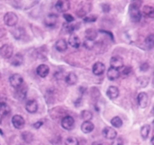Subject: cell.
Returning a JSON list of instances; mask_svg holds the SVG:
<instances>
[{"instance_id": "6da1fadb", "label": "cell", "mask_w": 154, "mask_h": 145, "mask_svg": "<svg viewBox=\"0 0 154 145\" xmlns=\"http://www.w3.org/2000/svg\"><path fill=\"white\" fill-rule=\"evenodd\" d=\"M142 5L141 1H134L132 2L129 8V15L130 19L133 23H139L142 18V13L140 12V6Z\"/></svg>"}, {"instance_id": "7a4b0ae2", "label": "cell", "mask_w": 154, "mask_h": 145, "mask_svg": "<svg viewBox=\"0 0 154 145\" xmlns=\"http://www.w3.org/2000/svg\"><path fill=\"white\" fill-rule=\"evenodd\" d=\"M3 20L6 26L12 27V26H16L18 21H19V17L14 12H8L4 16Z\"/></svg>"}, {"instance_id": "3957f363", "label": "cell", "mask_w": 154, "mask_h": 145, "mask_svg": "<svg viewBox=\"0 0 154 145\" xmlns=\"http://www.w3.org/2000/svg\"><path fill=\"white\" fill-rule=\"evenodd\" d=\"M61 126L66 131H71L75 126V120L72 116L67 115L63 117L61 121Z\"/></svg>"}, {"instance_id": "277c9868", "label": "cell", "mask_w": 154, "mask_h": 145, "mask_svg": "<svg viewBox=\"0 0 154 145\" xmlns=\"http://www.w3.org/2000/svg\"><path fill=\"white\" fill-rule=\"evenodd\" d=\"M0 56L3 59H10L13 56V47L10 44H5L0 48Z\"/></svg>"}, {"instance_id": "5b68a950", "label": "cell", "mask_w": 154, "mask_h": 145, "mask_svg": "<svg viewBox=\"0 0 154 145\" xmlns=\"http://www.w3.org/2000/svg\"><path fill=\"white\" fill-rule=\"evenodd\" d=\"M9 80L10 85L12 86V87L15 88V89L23 85V77L19 74H12V75L9 77Z\"/></svg>"}, {"instance_id": "8992f818", "label": "cell", "mask_w": 154, "mask_h": 145, "mask_svg": "<svg viewBox=\"0 0 154 145\" xmlns=\"http://www.w3.org/2000/svg\"><path fill=\"white\" fill-rule=\"evenodd\" d=\"M11 108L6 103V99L4 96H0V116L5 117L10 114Z\"/></svg>"}, {"instance_id": "52a82bcc", "label": "cell", "mask_w": 154, "mask_h": 145, "mask_svg": "<svg viewBox=\"0 0 154 145\" xmlns=\"http://www.w3.org/2000/svg\"><path fill=\"white\" fill-rule=\"evenodd\" d=\"M103 136L108 140H114L117 137V132L114 128L111 127H106L102 131Z\"/></svg>"}, {"instance_id": "ba28073f", "label": "cell", "mask_w": 154, "mask_h": 145, "mask_svg": "<svg viewBox=\"0 0 154 145\" xmlns=\"http://www.w3.org/2000/svg\"><path fill=\"white\" fill-rule=\"evenodd\" d=\"M12 124H13V126H14L15 128L21 130L25 127L26 121H25L24 118L21 115L16 114V115H14L12 117Z\"/></svg>"}, {"instance_id": "9c48e42d", "label": "cell", "mask_w": 154, "mask_h": 145, "mask_svg": "<svg viewBox=\"0 0 154 145\" xmlns=\"http://www.w3.org/2000/svg\"><path fill=\"white\" fill-rule=\"evenodd\" d=\"M56 9L59 12H66L69 9L70 2L67 0H60L57 1L55 5Z\"/></svg>"}, {"instance_id": "30bf717a", "label": "cell", "mask_w": 154, "mask_h": 145, "mask_svg": "<svg viewBox=\"0 0 154 145\" xmlns=\"http://www.w3.org/2000/svg\"><path fill=\"white\" fill-rule=\"evenodd\" d=\"M109 64H110L111 68L116 69V70H119V69H121L123 67L124 63H123V58L119 56H112L110 59Z\"/></svg>"}, {"instance_id": "8fae6325", "label": "cell", "mask_w": 154, "mask_h": 145, "mask_svg": "<svg viewBox=\"0 0 154 145\" xmlns=\"http://www.w3.org/2000/svg\"><path fill=\"white\" fill-rule=\"evenodd\" d=\"M81 5H82V6H80L79 9L76 11V15L79 17H83L91 10V3L85 2H82Z\"/></svg>"}, {"instance_id": "7c38bea8", "label": "cell", "mask_w": 154, "mask_h": 145, "mask_svg": "<svg viewBox=\"0 0 154 145\" xmlns=\"http://www.w3.org/2000/svg\"><path fill=\"white\" fill-rule=\"evenodd\" d=\"M14 96L19 101L24 100L27 96V87L20 86L19 87L16 88L15 91Z\"/></svg>"}, {"instance_id": "4fadbf2b", "label": "cell", "mask_w": 154, "mask_h": 145, "mask_svg": "<svg viewBox=\"0 0 154 145\" xmlns=\"http://www.w3.org/2000/svg\"><path fill=\"white\" fill-rule=\"evenodd\" d=\"M58 22V16L55 13H49L45 17L44 23L47 27H54Z\"/></svg>"}, {"instance_id": "5bb4252c", "label": "cell", "mask_w": 154, "mask_h": 145, "mask_svg": "<svg viewBox=\"0 0 154 145\" xmlns=\"http://www.w3.org/2000/svg\"><path fill=\"white\" fill-rule=\"evenodd\" d=\"M137 100H138V104L141 108H146L148 106L149 103V97L148 95L145 92H141L138 94L137 96Z\"/></svg>"}, {"instance_id": "9a60e30c", "label": "cell", "mask_w": 154, "mask_h": 145, "mask_svg": "<svg viewBox=\"0 0 154 145\" xmlns=\"http://www.w3.org/2000/svg\"><path fill=\"white\" fill-rule=\"evenodd\" d=\"M93 73L96 76H101L106 70V66L102 62H96L93 66Z\"/></svg>"}, {"instance_id": "2e32d148", "label": "cell", "mask_w": 154, "mask_h": 145, "mask_svg": "<svg viewBox=\"0 0 154 145\" xmlns=\"http://www.w3.org/2000/svg\"><path fill=\"white\" fill-rule=\"evenodd\" d=\"M36 74L38 77L45 78L49 74V67L46 64H40L36 68Z\"/></svg>"}, {"instance_id": "e0dca14e", "label": "cell", "mask_w": 154, "mask_h": 145, "mask_svg": "<svg viewBox=\"0 0 154 145\" xmlns=\"http://www.w3.org/2000/svg\"><path fill=\"white\" fill-rule=\"evenodd\" d=\"M38 103L35 100H30L26 104V110L29 114H35L38 110Z\"/></svg>"}, {"instance_id": "ac0fdd59", "label": "cell", "mask_w": 154, "mask_h": 145, "mask_svg": "<svg viewBox=\"0 0 154 145\" xmlns=\"http://www.w3.org/2000/svg\"><path fill=\"white\" fill-rule=\"evenodd\" d=\"M106 95L110 100H115L119 95V89L115 86H110L107 90Z\"/></svg>"}, {"instance_id": "d6986e66", "label": "cell", "mask_w": 154, "mask_h": 145, "mask_svg": "<svg viewBox=\"0 0 154 145\" xmlns=\"http://www.w3.org/2000/svg\"><path fill=\"white\" fill-rule=\"evenodd\" d=\"M69 44L70 46H72V48L77 49V48H79L81 45L80 39L79 38L78 36L75 35V34H71L69 39Z\"/></svg>"}, {"instance_id": "ffe728a7", "label": "cell", "mask_w": 154, "mask_h": 145, "mask_svg": "<svg viewBox=\"0 0 154 145\" xmlns=\"http://www.w3.org/2000/svg\"><path fill=\"white\" fill-rule=\"evenodd\" d=\"M120 71L116 69H113V68H109L107 71V78L111 81L116 80H117L119 77H120Z\"/></svg>"}, {"instance_id": "44dd1931", "label": "cell", "mask_w": 154, "mask_h": 145, "mask_svg": "<svg viewBox=\"0 0 154 145\" xmlns=\"http://www.w3.org/2000/svg\"><path fill=\"white\" fill-rule=\"evenodd\" d=\"M55 48L58 52H64L68 48V44L64 39H60L55 43Z\"/></svg>"}, {"instance_id": "7402d4cb", "label": "cell", "mask_w": 154, "mask_h": 145, "mask_svg": "<svg viewBox=\"0 0 154 145\" xmlns=\"http://www.w3.org/2000/svg\"><path fill=\"white\" fill-rule=\"evenodd\" d=\"M65 81L68 85L69 86H73L76 84L77 81H78V77L77 75L73 73V72H70L65 77Z\"/></svg>"}, {"instance_id": "603a6c76", "label": "cell", "mask_w": 154, "mask_h": 145, "mask_svg": "<svg viewBox=\"0 0 154 145\" xmlns=\"http://www.w3.org/2000/svg\"><path fill=\"white\" fill-rule=\"evenodd\" d=\"M94 124L91 121H84L81 125V131L84 134H89L94 130Z\"/></svg>"}, {"instance_id": "cb8c5ba5", "label": "cell", "mask_w": 154, "mask_h": 145, "mask_svg": "<svg viewBox=\"0 0 154 145\" xmlns=\"http://www.w3.org/2000/svg\"><path fill=\"white\" fill-rule=\"evenodd\" d=\"M10 63L14 67H19L23 63V56L20 53H16L11 57Z\"/></svg>"}, {"instance_id": "d4e9b609", "label": "cell", "mask_w": 154, "mask_h": 145, "mask_svg": "<svg viewBox=\"0 0 154 145\" xmlns=\"http://www.w3.org/2000/svg\"><path fill=\"white\" fill-rule=\"evenodd\" d=\"M149 83V78L146 76H142L137 79V85L141 88L146 87Z\"/></svg>"}, {"instance_id": "484cf974", "label": "cell", "mask_w": 154, "mask_h": 145, "mask_svg": "<svg viewBox=\"0 0 154 145\" xmlns=\"http://www.w3.org/2000/svg\"><path fill=\"white\" fill-rule=\"evenodd\" d=\"M22 139L26 143H31L34 140V135L29 131H24L21 134Z\"/></svg>"}, {"instance_id": "4316f807", "label": "cell", "mask_w": 154, "mask_h": 145, "mask_svg": "<svg viewBox=\"0 0 154 145\" xmlns=\"http://www.w3.org/2000/svg\"><path fill=\"white\" fill-rule=\"evenodd\" d=\"M97 32L94 30V29H87L85 31V37L87 39H90V40H94L97 37Z\"/></svg>"}, {"instance_id": "83f0119b", "label": "cell", "mask_w": 154, "mask_h": 145, "mask_svg": "<svg viewBox=\"0 0 154 145\" xmlns=\"http://www.w3.org/2000/svg\"><path fill=\"white\" fill-rule=\"evenodd\" d=\"M151 128L149 124H146L144 126H143L140 129V134L143 139H146L147 137L149 136V134L150 132Z\"/></svg>"}, {"instance_id": "f1b7e54d", "label": "cell", "mask_w": 154, "mask_h": 145, "mask_svg": "<svg viewBox=\"0 0 154 145\" xmlns=\"http://www.w3.org/2000/svg\"><path fill=\"white\" fill-rule=\"evenodd\" d=\"M76 25L73 24H69V23H64L63 26V29L65 30V32L66 33H70L73 34L74 31L76 30Z\"/></svg>"}, {"instance_id": "f546056e", "label": "cell", "mask_w": 154, "mask_h": 145, "mask_svg": "<svg viewBox=\"0 0 154 145\" xmlns=\"http://www.w3.org/2000/svg\"><path fill=\"white\" fill-rule=\"evenodd\" d=\"M110 123L112 126L116 128H120L121 127L123 126V121L118 116H116V117H112V120L110 121Z\"/></svg>"}, {"instance_id": "4dcf8cb0", "label": "cell", "mask_w": 154, "mask_h": 145, "mask_svg": "<svg viewBox=\"0 0 154 145\" xmlns=\"http://www.w3.org/2000/svg\"><path fill=\"white\" fill-rule=\"evenodd\" d=\"M12 33L13 35V36L15 37V39H20L24 36L25 30L23 28H16V30H12Z\"/></svg>"}, {"instance_id": "1f68e13d", "label": "cell", "mask_w": 154, "mask_h": 145, "mask_svg": "<svg viewBox=\"0 0 154 145\" xmlns=\"http://www.w3.org/2000/svg\"><path fill=\"white\" fill-rule=\"evenodd\" d=\"M143 12L144 13V15L149 18H153V7L151 6V5H145L143 6Z\"/></svg>"}, {"instance_id": "d6a6232c", "label": "cell", "mask_w": 154, "mask_h": 145, "mask_svg": "<svg viewBox=\"0 0 154 145\" xmlns=\"http://www.w3.org/2000/svg\"><path fill=\"white\" fill-rule=\"evenodd\" d=\"M81 118L82 120H84L85 121H90L93 118V114H92V112H90L89 110H82L81 112Z\"/></svg>"}, {"instance_id": "836d02e7", "label": "cell", "mask_w": 154, "mask_h": 145, "mask_svg": "<svg viewBox=\"0 0 154 145\" xmlns=\"http://www.w3.org/2000/svg\"><path fill=\"white\" fill-rule=\"evenodd\" d=\"M145 43H146V45L147 46V47L149 48V49H152V48H153V43H154L153 34L152 33L149 34V35L146 38Z\"/></svg>"}, {"instance_id": "e575fe53", "label": "cell", "mask_w": 154, "mask_h": 145, "mask_svg": "<svg viewBox=\"0 0 154 145\" xmlns=\"http://www.w3.org/2000/svg\"><path fill=\"white\" fill-rule=\"evenodd\" d=\"M83 46H84L86 49H89V50H91L94 48L95 45H96V43L94 40H90V39H85V40L83 41V43H82Z\"/></svg>"}, {"instance_id": "d590c367", "label": "cell", "mask_w": 154, "mask_h": 145, "mask_svg": "<svg viewBox=\"0 0 154 145\" xmlns=\"http://www.w3.org/2000/svg\"><path fill=\"white\" fill-rule=\"evenodd\" d=\"M66 145H79V140L76 137H69L65 140Z\"/></svg>"}, {"instance_id": "8d00e7d4", "label": "cell", "mask_w": 154, "mask_h": 145, "mask_svg": "<svg viewBox=\"0 0 154 145\" xmlns=\"http://www.w3.org/2000/svg\"><path fill=\"white\" fill-rule=\"evenodd\" d=\"M90 92H91V96L93 98V99H97V98L100 96V90L96 87L92 88Z\"/></svg>"}, {"instance_id": "74e56055", "label": "cell", "mask_w": 154, "mask_h": 145, "mask_svg": "<svg viewBox=\"0 0 154 145\" xmlns=\"http://www.w3.org/2000/svg\"><path fill=\"white\" fill-rule=\"evenodd\" d=\"M122 72H120V74H123V75H129L131 74L132 67H122Z\"/></svg>"}, {"instance_id": "f35d334b", "label": "cell", "mask_w": 154, "mask_h": 145, "mask_svg": "<svg viewBox=\"0 0 154 145\" xmlns=\"http://www.w3.org/2000/svg\"><path fill=\"white\" fill-rule=\"evenodd\" d=\"M96 19H97V17H96V16L91 15V16H86V17L83 18V21H84L85 23H93V22L96 21Z\"/></svg>"}, {"instance_id": "ab89813d", "label": "cell", "mask_w": 154, "mask_h": 145, "mask_svg": "<svg viewBox=\"0 0 154 145\" xmlns=\"http://www.w3.org/2000/svg\"><path fill=\"white\" fill-rule=\"evenodd\" d=\"M140 71L142 72H146L149 70V64L147 62H144V63H142L140 64Z\"/></svg>"}, {"instance_id": "60d3db41", "label": "cell", "mask_w": 154, "mask_h": 145, "mask_svg": "<svg viewBox=\"0 0 154 145\" xmlns=\"http://www.w3.org/2000/svg\"><path fill=\"white\" fill-rule=\"evenodd\" d=\"M63 18L66 19V21L67 23H72V22H73L74 20H75L73 16H72V15L68 14V13H64V14H63Z\"/></svg>"}, {"instance_id": "b9f144b4", "label": "cell", "mask_w": 154, "mask_h": 145, "mask_svg": "<svg viewBox=\"0 0 154 145\" xmlns=\"http://www.w3.org/2000/svg\"><path fill=\"white\" fill-rule=\"evenodd\" d=\"M111 145H124V141L123 138L121 137H116L112 142Z\"/></svg>"}, {"instance_id": "7bdbcfd3", "label": "cell", "mask_w": 154, "mask_h": 145, "mask_svg": "<svg viewBox=\"0 0 154 145\" xmlns=\"http://www.w3.org/2000/svg\"><path fill=\"white\" fill-rule=\"evenodd\" d=\"M102 9L104 12H109L110 10V7H109V5L107 3H104L102 5Z\"/></svg>"}, {"instance_id": "ee69618b", "label": "cell", "mask_w": 154, "mask_h": 145, "mask_svg": "<svg viewBox=\"0 0 154 145\" xmlns=\"http://www.w3.org/2000/svg\"><path fill=\"white\" fill-rule=\"evenodd\" d=\"M43 121H38L37 122H35V124H33V128H35V129H38V128H40L43 125Z\"/></svg>"}, {"instance_id": "f6af8a7d", "label": "cell", "mask_w": 154, "mask_h": 145, "mask_svg": "<svg viewBox=\"0 0 154 145\" xmlns=\"http://www.w3.org/2000/svg\"><path fill=\"white\" fill-rule=\"evenodd\" d=\"M151 143H152V145L154 144V143H153V137H152V140H151Z\"/></svg>"}, {"instance_id": "bcb514c9", "label": "cell", "mask_w": 154, "mask_h": 145, "mask_svg": "<svg viewBox=\"0 0 154 145\" xmlns=\"http://www.w3.org/2000/svg\"><path fill=\"white\" fill-rule=\"evenodd\" d=\"M93 145H100V144H99V143H97V142H94V143H93Z\"/></svg>"}]
</instances>
